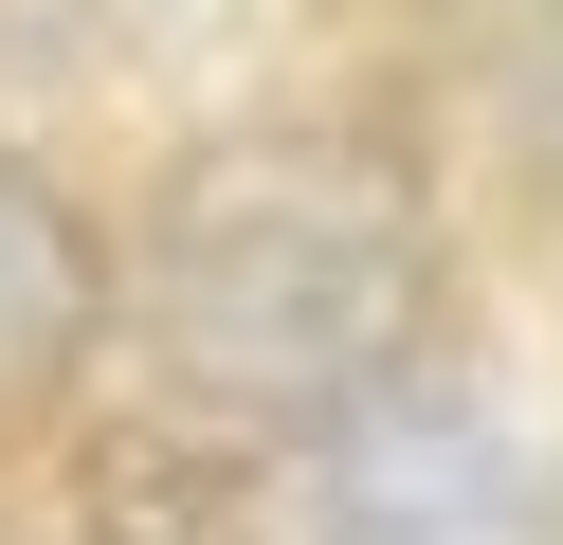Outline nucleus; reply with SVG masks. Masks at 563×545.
Returning <instances> with one entry per match:
<instances>
[{
    "instance_id": "1",
    "label": "nucleus",
    "mask_w": 563,
    "mask_h": 545,
    "mask_svg": "<svg viewBox=\"0 0 563 545\" xmlns=\"http://www.w3.org/2000/svg\"><path fill=\"white\" fill-rule=\"evenodd\" d=\"M110 309L146 327L183 418L309 436L345 400L418 382V346H437V218H418L400 145H364V128H236L164 182Z\"/></svg>"
},
{
    "instance_id": "2",
    "label": "nucleus",
    "mask_w": 563,
    "mask_h": 545,
    "mask_svg": "<svg viewBox=\"0 0 563 545\" xmlns=\"http://www.w3.org/2000/svg\"><path fill=\"white\" fill-rule=\"evenodd\" d=\"M291 509H309V545H563V472L454 382H382L345 418H309Z\"/></svg>"
},
{
    "instance_id": "3",
    "label": "nucleus",
    "mask_w": 563,
    "mask_h": 545,
    "mask_svg": "<svg viewBox=\"0 0 563 545\" xmlns=\"http://www.w3.org/2000/svg\"><path fill=\"white\" fill-rule=\"evenodd\" d=\"M91 346H110V237H91V200L55 164L0 145V418L55 400Z\"/></svg>"
},
{
    "instance_id": "4",
    "label": "nucleus",
    "mask_w": 563,
    "mask_h": 545,
    "mask_svg": "<svg viewBox=\"0 0 563 545\" xmlns=\"http://www.w3.org/2000/svg\"><path fill=\"white\" fill-rule=\"evenodd\" d=\"M236 509H255V472H236V436L183 418V400L91 455V527H110V545H236Z\"/></svg>"
},
{
    "instance_id": "5",
    "label": "nucleus",
    "mask_w": 563,
    "mask_h": 545,
    "mask_svg": "<svg viewBox=\"0 0 563 545\" xmlns=\"http://www.w3.org/2000/svg\"><path fill=\"white\" fill-rule=\"evenodd\" d=\"M545 128H563V36H545Z\"/></svg>"
}]
</instances>
